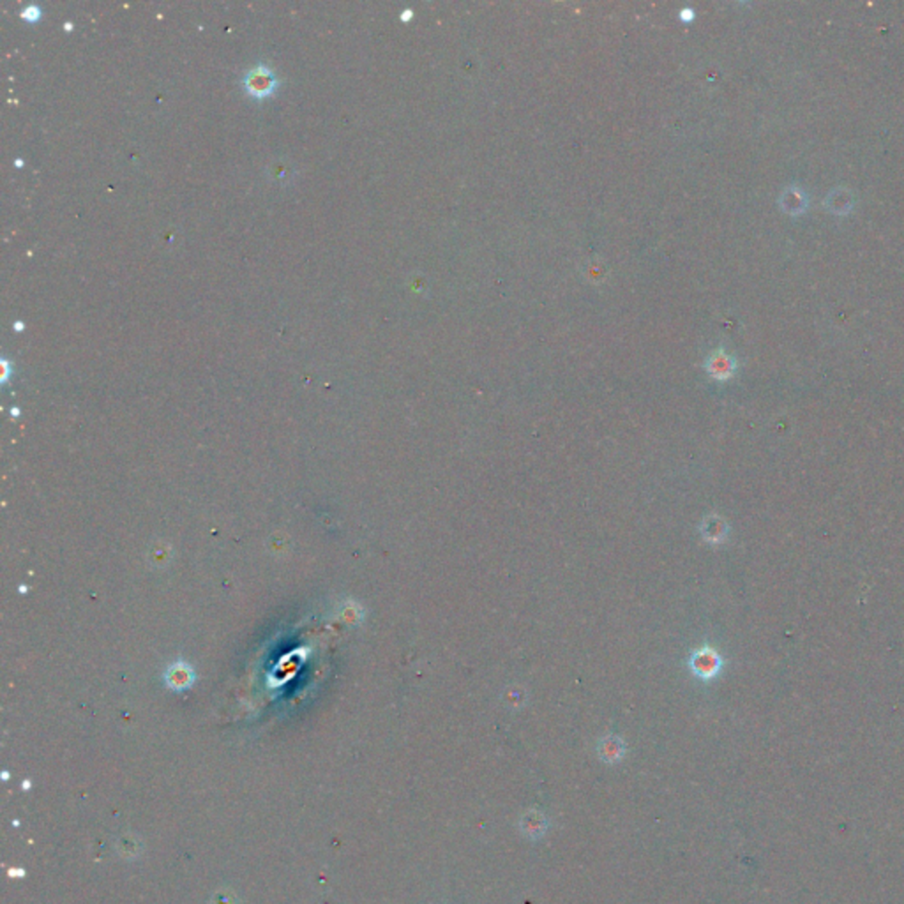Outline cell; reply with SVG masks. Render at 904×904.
Here are the masks:
<instances>
[{
	"mask_svg": "<svg viewBox=\"0 0 904 904\" xmlns=\"http://www.w3.org/2000/svg\"><path fill=\"white\" fill-rule=\"evenodd\" d=\"M240 87L244 88V92L250 98L257 99V101H264V99L272 98L276 94L277 87H279V80L274 75L272 69L260 64L244 75L242 81H240Z\"/></svg>",
	"mask_w": 904,
	"mask_h": 904,
	"instance_id": "obj_1",
	"label": "cell"
},
{
	"mask_svg": "<svg viewBox=\"0 0 904 904\" xmlns=\"http://www.w3.org/2000/svg\"><path fill=\"white\" fill-rule=\"evenodd\" d=\"M689 666H691L692 673L696 677L703 678V680H710V678L717 677L719 672H721L722 657L719 655L716 648L702 647L691 655Z\"/></svg>",
	"mask_w": 904,
	"mask_h": 904,
	"instance_id": "obj_2",
	"label": "cell"
},
{
	"mask_svg": "<svg viewBox=\"0 0 904 904\" xmlns=\"http://www.w3.org/2000/svg\"><path fill=\"white\" fill-rule=\"evenodd\" d=\"M705 371L709 373L714 380H729L736 371V361L731 354L724 350V348H717L716 351L707 357L705 361Z\"/></svg>",
	"mask_w": 904,
	"mask_h": 904,
	"instance_id": "obj_3",
	"label": "cell"
},
{
	"mask_svg": "<svg viewBox=\"0 0 904 904\" xmlns=\"http://www.w3.org/2000/svg\"><path fill=\"white\" fill-rule=\"evenodd\" d=\"M855 202H857V198H855L853 191L850 188L837 186L825 198V207H827L830 212L836 214V216H846V214H850L853 210Z\"/></svg>",
	"mask_w": 904,
	"mask_h": 904,
	"instance_id": "obj_4",
	"label": "cell"
},
{
	"mask_svg": "<svg viewBox=\"0 0 904 904\" xmlns=\"http://www.w3.org/2000/svg\"><path fill=\"white\" fill-rule=\"evenodd\" d=\"M779 205L781 209L784 210L786 214L790 216H800L807 210L809 207V198H807L806 191L798 186H788L781 192L779 196Z\"/></svg>",
	"mask_w": 904,
	"mask_h": 904,
	"instance_id": "obj_5",
	"label": "cell"
},
{
	"mask_svg": "<svg viewBox=\"0 0 904 904\" xmlns=\"http://www.w3.org/2000/svg\"><path fill=\"white\" fill-rule=\"evenodd\" d=\"M702 535L705 537V540H709L712 544L722 543L726 539V535H728V525H726V521L722 518L716 516V514L707 516L702 523Z\"/></svg>",
	"mask_w": 904,
	"mask_h": 904,
	"instance_id": "obj_6",
	"label": "cell"
},
{
	"mask_svg": "<svg viewBox=\"0 0 904 904\" xmlns=\"http://www.w3.org/2000/svg\"><path fill=\"white\" fill-rule=\"evenodd\" d=\"M166 678H168L170 687L183 689V687H188V685L191 684L195 675H192V669L189 668L186 662L179 661L175 666H172V668H170V672H168V675H166Z\"/></svg>",
	"mask_w": 904,
	"mask_h": 904,
	"instance_id": "obj_7",
	"label": "cell"
},
{
	"mask_svg": "<svg viewBox=\"0 0 904 904\" xmlns=\"http://www.w3.org/2000/svg\"><path fill=\"white\" fill-rule=\"evenodd\" d=\"M622 751H624V746H622V744L618 742L617 739L604 740V744H602V754L604 756L610 754L611 759H613V758H617V754H622Z\"/></svg>",
	"mask_w": 904,
	"mask_h": 904,
	"instance_id": "obj_8",
	"label": "cell"
},
{
	"mask_svg": "<svg viewBox=\"0 0 904 904\" xmlns=\"http://www.w3.org/2000/svg\"><path fill=\"white\" fill-rule=\"evenodd\" d=\"M20 16L24 18V20H27L29 24H36V21H39L41 16H43V9H41L39 6H36V4H32V6H27L25 9H21Z\"/></svg>",
	"mask_w": 904,
	"mask_h": 904,
	"instance_id": "obj_9",
	"label": "cell"
},
{
	"mask_svg": "<svg viewBox=\"0 0 904 904\" xmlns=\"http://www.w3.org/2000/svg\"><path fill=\"white\" fill-rule=\"evenodd\" d=\"M680 20H684V21L694 20V11L689 9V7H687V9H682L680 11Z\"/></svg>",
	"mask_w": 904,
	"mask_h": 904,
	"instance_id": "obj_10",
	"label": "cell"
},
{
	"mask_svg": "<svg viewBox=\"0 0 904 904\" xmlns=\"http://www.w3.org/2000/svg\"><path fill=\"white\" fill-rule=\"evenodd\" d=\"M412 16H414V11H412V9H405V11H403V13H401V20H403V21H409L410 18H412Z\"/></svg>",
	"mask_w": 904,
	"mask_h": 904,
	"instance_id": "obj_11",
	"label": "cell"
},
{
	"mask_svg": "<svg viewBox=\"0 0 904 904\" xmlns=\"http://www.w3.org/2000/svg\"><path fill=\"white\" fill-rule=\"evenodd\" d=\"M13 329H14V331H16V332H21V331H24V329H25L24 322H14V324H13Z\"/></svg>",
	"mask_w": 904,
	"mask_h": 904,
	"instance_id": "obj_12",
	"label": "cell"
},
{
	"mask_svg": "<svg viewBox=\"0 0 904 904\" xmlns=\"http://www.w3.org/2000/svg\"><path fill=\"white\" fill-rule=\"evenodd\" d=\"M14 165H16V166H24V161H21V159H16V161H14Z\"/></svg>",
	"mask_w": 904,
	"mask_h": 904,
	"instance_id": "obj_13",
	"label": "cell"
},
{
	"mask_svg": "<svg viewBox=\"0 0 904 904\" xmlns=\"http://www.w3.org/2000/svg\"><path fill=\"white\" fill-rule=\"evenodd\" d=\"M66 31H73V24H66Z\"/></svg>",
	"mask_w": 904,
	"mask_h": 904,
	"instance_id": "obj_14",
	"label": "cell"
}]
</instances>
